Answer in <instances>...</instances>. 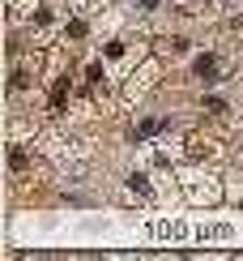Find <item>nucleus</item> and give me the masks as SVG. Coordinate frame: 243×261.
<instances>
[]
</instances>
